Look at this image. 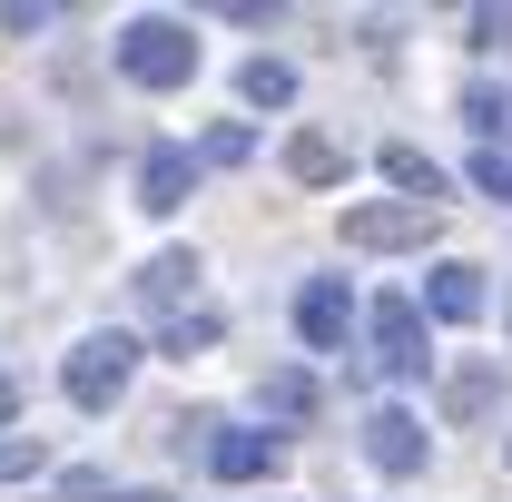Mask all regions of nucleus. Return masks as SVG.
Wrapping results in <instances>:
<instances>
[{"instance_id":"nucleus-12","label":"nucleus","mask_w":512,"mask_h":502,"mask_svg":"<svg viewBox=\"0 0 512 502\" xmlns=\"http://www.w3.org/2000/svg\"><path fill=\"white\" fill-rule=\"evenodd\" d=\"M256 404H266V414H286V424H316V375H296V365H276V375L256 384Z\"/></svg>"},{"instance_id":"nucleus-21","label":"nucleus","mask_w":512,"mask_h":502,"mask_svg":"<svg viewBox=\"0 0 512 502\" xmlns=\"http://www.w3.org/2000/svg\"><path fill=\"white\" fill-rule=\"evenodd\" d=\"M473 188H483V197H503V207H512V158H493V148H483V158H473Z\"/></svg>"},{"instance_id":"nucleus-2","label":"nucleus","mask_w":512,"mask_h":502,"mask_svg":"<svg viewBox=\"0 0 512 502\" xmlns=\"http://www.w3.org/2000/svg\"><path fill=\"white\" fill-rule=\"evenodd\" d=\"M128 375H138V345H128V335H79L69 365H60V384H69L79 414H109V404L128 394Z\"/></svg>"},{"instance_id":"nucleus-10","label":"nucleus","mask_w":512,"mask_h":502,"mask_svg":"<svg viewBox=\"0 0 512 502\" xmlns=\"http://www.w3.org/2000/svg\"><path fill=\"white\" fill-rule=\"evenodd\" d=\"M503 394H512L503 365H453L444 375V414L453 424H483V414H503Z\"/></svg>"},{"instance_id":"nucleus-4","label":"nucleus","mask_w":512,"mask_h":502,"mask_svg":"<svg viewBox=\"0 0 512 502\" xmlns=\"http://www.w3.org/2000/svg\"><path fill=\"white\" fill-rule=\"evenodd\" d=\"M434 237H444V217H434V207H414V197L345 207V247H365V256H404V247H434Z\"/></svg>"},{"instance_id":"nucleus-14","label":"nucleus","mask_w":512,"mask_h":502,"mask_svg":"<svg viewBox=\"0 0 512 502\" xmlns=\"http://www.w3.org/2000/svg\"><path fill=\"white\" fill-rule=\"evenodd\" d=\"M384 178H394V188L414 197V207H434V197H444V168H434V158H424V148H404V138H394V148H384Z\"/></svg>"},{"instance_id":"nucleus-15","label":"nucleus","mask_w":512,"mask_h":502,"mask_svg":"<svg viewBox=\"0 0 512 502\" xmlns=\"http://www.w3.org/2000/svg\"><path fill=\"white\" fill-rule=\"evenodd\" d=\"M286 168H296L306 188H335V178H345V148H335V138H316V128H296V148H286Z\"/></svg>"},{"instance_id":"nucleus-22","label":"nucleus","mask_w":512,"mask_h":502,"mask_svg":"<svg viewBox=\"0 0 512 502\" xmlns=\"http://www.w3.org/2000/svg\"><path fill=\"white\" fill-rule=\"evenodd\" d=\"M50 20H60L50 0H10V10H0V30H20V40H30V30H50Z\"/></svg>"},{"instance_id":"nucleus-16","label":"nucleus","mask_w":512,"mask_h":502,"mask_svg":"<svg viewBox=\"0 0 512 502\" xmlns=\"http://www.w3.org/2000/svg\"><path fill=\"white\" fill-rule=\"evenodd\" d=\"M217 335H227V315H217V306H197V315H178V325H158V355H207Z\"/></svg>"},{"instance_id":"nucleus-1","label":"nucleus","mask_w":512,"mask_h":502,"mask_svg":"<svg viewBox=\"0 0 512 502\" xmlns=\"http://www.w3.org/2000/svg\"><path fill=\"white\" fill-rule=\"evenodd\" d=\"M119 79H128V89H188V79H197L188 20H128V30H119Z\"/></svg>"},{"instance_id":"nucleus-11","label":"nucleus","mask_w":512,"mask_h":502,"mask_svg":"<svg viewBox=\"0 0 512 502\" xmlns=\"http://www.w3.org/2000/svg\"><path fill=\"white\" fill-rule=\"evenodd\" d=\"M483 306H493V296H483V266H444V276L424 286V315H444V325H473Z\"/></svg>"},{"instance_id":"nucleus-23","label":"nucleus","mask_w":512,"mask_h":502,"mask_svg":"<svg viewBox=\"0 0 512 502\" xmlns=\"http://www.w3.org/2000/svg\"><path fill=\"white\" fill-rule=\"evenodd\" d=\"M99 502H168V493H158V483H148V493H138V483H128V493H99Z\"/></svg>"},{"instance_id":"nucleus-9","label":"nucleus","mask_w":512,"mask_h":502,"mask_svg":"<svg viewBox=\"0 0 512 502\" xmlns=\"http://www.w3.org/2000/svg\"><path fill=\"white\" fill-rule=\"evenodd\" d=\"M188 296H197V256H188V247H168V256H148V266H138V306H158L168 325L197 315Z\"/></svg>"},{"instance_id":"nucleus-18","label":"nucleus","mask_w":512,"mask_h":502,"mask_svg":"<svg viewBox=\"0 0 512 502\" xmlns=\"http://www.w3.org/2000/svg\"><path fill=\"white\" fill-rule=\"evenodd\" d=\"M247 158H256V138H247V128H237V119H227V128H207V138H197V168H247Z\"/></svg>"},{"instance_id":"nucleus-3","label":"nucleus","mask_w":512,"mask_h":502,"mask_svg":"<svg viewBox=\"0 0 512 502\" xmlns=\"http://www.w3.org/2000/svg\"><path fill=\"white\" fill-rule=\"evenodd\" d=\"M365 335H375V365L394 384H424V375H434V335H424V306H414V296H375Z\"/></svg>"},{"instance_id":"nucleus-19","label":"nucleus","mask_w":512,"mask_h":502,"mask_svg":"<svg viewBox=\"0 0 512 502\" xmlns=\"http://www.w3.org/2000/svg\"><path fill=\"white\" fill-rule=\"evenodd\" d=\"M50 453H40V434H0V483H30Z\"/></svg>"},{"instance_id":"nucleus-13","label":"nucleus","mask_w":512,"mask_h":502,"mask_svg":"<svg viewBox=\"0 0 512 502\" xmlns=\"http://www.w3.org/2000/svg\"><path fill=\"white\" fill-rule=\"evenodd\" d=\"M463 128L503 158V148H512V89H463Z\"/></svg>"},{"instance_id":"nucleus-20","label":"nucleus","mask_w":512,"mask_h":502,"mask_svg":"<svg viewBox=\"0 0 512 502\" xmlns=\"http://www.w3.org/2000/svg\"><path fill=\"white\" fill-rule=\"evenodd\" d=\"M463 40H473V50H512V10H473Z\"/></svg>"},{"instance_id":"nucleus-17","label":"nucleus","mask_w":512,"mask_h":502,"mask_svg":"<svg viewBox=\"0 0 512 502\" xmlns=\"http://www.w3.org/2000/svg\"><path fill=\"white\" fill-rule=\"evenodd\" d=\"M237 89H247V109H286V99H296V69H286V60H247Z\"/></svg>"},{"instance_id":"nucleus-8","label":"nucleus","mask_w":512,"mask_h":502,"mask_svg":"<svg viewBox=\"0 0 512 502\" xmlns=\"http://www.w3.org/2000/svg\"><path fill=\"white\" fill-rule=\"evenodd\" d=\"M365 463L394 473V483H404V473H424V424H414V414H394V404L365 414Z\"/></svg>"},{"instance_id":"nucleus-7","label":"nucleus","mask_w":512,"mask_h":502,"mask_svg":"<svg viewBox=\"0 0 512 502\" xmlns=\"http://www.w3.org/2000/svg\"><path fill=\"white\" fill-rule=\"evenodd\" d=\"M188 197H197V148H148L138 158V207L148 217H178Z\"/></svg>"},{"instance_id":"nucleus-6","label":"nucleus","mask_w":512,"mask_h":502,"mask_svg":"<svg viewBox=\"0 0 512 502\" xmlns=\"http://www.w3.org/2000/svg\"><path fill=\"white\" fill-rule=\"evenodd\" d=\"M296 335H306L316 355H335V345L355 335V296H345V276H306V296H296Z\"/></svg>"},{"instance_id":"nucleus-24","label":"nucleus","mask_w":512,"mask_h":502,"mask_svg":"<svg viewBox=\"0 0 512 502\" xmlns=\"http://www.w3.org/2000/svg\"><path fill=\"white\" fill-rule=\"evenodd\" d=\"M10 404H20V384H10V375H0V434H10Z\"/></svg>"},{"instance_id":"nucleus-5","label":"nucleus","mask_w":512,"mask_h":502,"mask_svg":"<svg viewBox=\"0 0 512 502\" xmlns=\"http://www.w3.org/2000/svg\"><path fill=\"white\" fill-rule=\"evenodd\" d=\"M188 434H197V453H207L217 483H266V473L286 463V443L256 434V424H188Z\"/></svg>"}]
</instances>
